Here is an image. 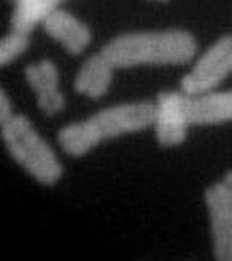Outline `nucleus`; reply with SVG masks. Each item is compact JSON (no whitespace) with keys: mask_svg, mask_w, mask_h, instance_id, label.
Listing matches in <instances>:
<instances>
[{"mask_svg":"<svg viewBox=\"0 0 232 261\" xmlns=\"http://www.w3.org/2000/svg\"><path fill=\"white\" fill-rule=\"evenodd\" d=\"M64 0H18L10 16V29L32 34V31L42 23V20L60 9Z\"/></svg>","mask_w":232,"mask_h":261,"instance_id":"11","label":"nucleus"},{"mask_svg":"<svg viewBox=\"0 0 232 261\" xmlns=\"http://www.w3.org/2000/svg\"><path fill=\"white\" fill-rule=\"evenodd\" d=\"M151 2H160V3H166L168 0H151Z\"/></svg>","mask_w":232,"mask_h":261,"instance_id":"15","label":"nucleus"},{"mask_svg":"<svg viewBox=\"0 0 232 261\" xmlns=\"http://www.w3.org/2000/svg\"><path fill=\"white\" fill-rule=\"evenodd\" d=\"M185 113L190 126H214L232 122V89L200 94L185 93Z\"/></svg>","mask_w":232,"mask_h":261,"instance_id":"9","label":"nucleus"},{"mask_svg":"<svg viewBox=\"0 0 232 261\" xmlns=\"http://www.w3.org/2000/svg\"><path fill=\"white\" fill-rule=\"evenodd\" d=\"M204 205L209 215L215 258L232 261V196L222 181L206 187Z\"/></svg>","mask_w":232,"mask_h":261,"instance_id":"6","label":"nucleus"},{"mask_svg":"<svg viewBox=\"0 0 232 261\" xmlns=\"http://www.w3.org/2000/svg\"><path fill=\"white\" fill-rule=\"evenodd\" d=\"M152 126L160 147L174 148L185 144L190 125L186 119L185 93L182 90H167L158 94L154 102Z\"/></svg>","mask_w":232,"mask_h":261,"instance_id":"5","label":"nucleus"},{"mask_svg":"<svg viewBox=\"0 0 232 261\" xmlns=\"http://www.w3.org/2000/svg\"><path fill=\"white\" fill-rule=\"evenodd\" d=\"M232 74V34L219 37L183 75L180 90L186 94L212 92Z\"/></svg>","mask_w":232,"mask_h":261,"instance_id":"4","label":"nucleus"},{"mask_svg":"<svg viewBox=\"0 0 232 261\" xmlns=\"http://www.w3.org/2000/svg\"><path fill=\"white\" fill-rule=\"evenodd\" d=\"M115 70L141 65H185L197 54V39L186 29L130 32L118 35L100 49Z\"/></svg>","mask_w":232,"mask_h":261,"instance_id":"1","label":"nucleus"},{"mask_svg":"<svg viewBox=\"0 0 232 261\" xmlns=\"http://www.w3.org/2000/svg\"><path fill=\"white\" fill-rule=\"evenodd\" d=\"M5 148L29 177L45 187L56 186L64 176V167L56 151L25 115H15L0 128Z\"/></svg>","mask_w":232,"mask_h":261,"instance_id":"3","label":"nucleus"},{"mask_svg":"<svg viewBox=\"0 0 232 261\" xmlns=\"http://www.w3.org/2000/svg\"><path fill=\"white\" fill-rule=\"evenodd\" d=\"M41 27L48 37L58 42L71 56L83 54L92 44L90 27L67 10H54L42 20Z\"/></svg>","mask_w":232,"mask_h":261,"instance_id":"8","label":"nucleus"},{"mask_svg":"<svg viewBox=\"0 0 232 261\" xmlns=\"http://www.w3.org/2000/svg\"><path fill=\"white\" fill-rule=\"evenodd\" d=\"M15 115L16 113L13 112V106H12L10 97L3 90V87H0V128L5 123H8Z\"/></svg>","mask_w":232,"mask_h":261,"instance_id":"13","label":"nucleus"},{"mask_svg":"<svg viewBox=\"0 0 232 261\" xmlns=\"http://www.w3.org/2000/svg\"><path fill=\"white\" fill-rule=\"evenodd\" d=\"M154 121V102L141 100L115 105L83 121L63 126L57 140L67 155L80 159L106 141L147 129Z\"/></svg>","mask_w":232,"mask_h":261,"instance_id":"2","label":"nucleus"},{"mask_svg":"<svg viewBox=\"0 0 232 261\" xmlns=\"http://www.w3.org/2000/svg\"><path fill=\"white\" fill-rule=\"evenodd\" d=\"M10 2H13V3H16V2H18V0H10Z\"/></svg>","mask_w":232,"mask_h":261,"instance_id":"16","label":"nucleus"},{"mask_svg":"<svg viewBox=\"0 0 232 261\" xmlns=\"http://www.w3.org/2000/svg\"><path fill=\"white\" fill-rule=\"evenodd\" d=\"M222 185L225 186V189L229 192V195L232 196V170L231 171H228L222 178Z\"/></svg>","mask_w":232,"mask_h":261,"instance_id":"14","label":"nucleus"},{"mask_svg":"<svg viewBox=\"0 0 232 261\" xmlns=\"http://www.w3.org/2000/svg\"><path fill=\"white\" fill-rule=\"evenodd\" d=\"M25 80L37 96V106L48 118L65 111L67 100L60 89V71L54 61L41 60L27 65Z\"/></svg>","mask_w":232,"mask_h":261,"instance_id":"7","label":"nucleus"},{"mask_svg":"<svg viewBox=\"0 0 232 261\" xmlns=\"http://www.w3.org/2000/svg\"><path fill=\"white\" fill-rule=\"evenodd\" d=\"M113 73H115V68L100 54V51L93 54L80 65L75 74V93L92 100L102 99L111 89Z\"/></svg>","mask_w":232,"mask_h":261,"instance_id":"10","label":"nucleus"},{"mask_svg":"<svg viewBox=\"0 0 232 261\" xmlns=\"http://www.w3.org/2000/svg\"><path fill=\"white\" fill-rule=\"evenodd\" d=\"M31 44V34L10 29L9 34L0 38V68L12 64L27 53Z\"/></svg>","mask_w":232,"mask_h":261,"instance_id":"12","label":"nucleus"}]
</instances>
